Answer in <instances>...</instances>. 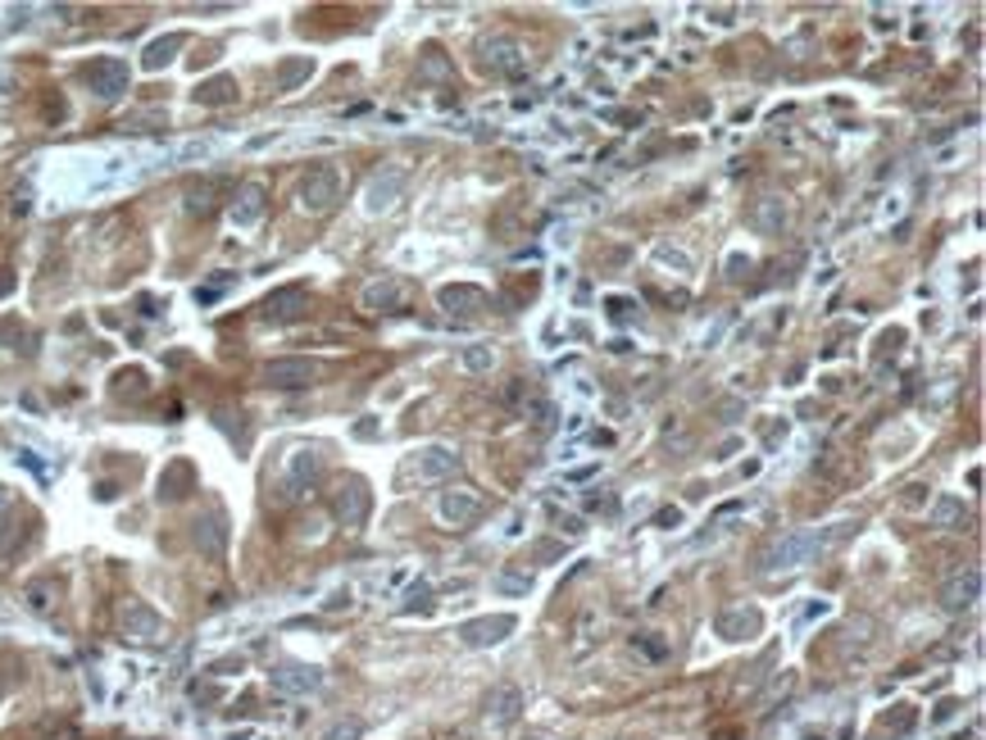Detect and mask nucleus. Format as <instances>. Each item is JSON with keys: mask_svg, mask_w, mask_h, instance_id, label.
Segmentation results:
<instances>
[{"mask_svg": "<svg viewBox=\"0 0 986 740\" xmlns=\"http://www.w3.org/2000/svg\"><path fill=\"white\" fill-rule=\"evenodd\" d=\"M228 196V178H219V173H209V178H191L187 182V191H182V209L191 213V218H209L219 209V200Z\"/></svg>", "mask_w": 986, "mask_h": 740, "instance_id": "nucleus-10", "label": "nucleus"}, {"mask_svg": "<svg viewBox=\"0 0 986 740\" xmlns=\"http://www.w3.org/2000/svg\"><path fill=\"white\" fill-rule=\"evenodd\" d=\"M637 645H641L650 658H664V654H668V645H664V640H655V631H641V636H637Z\"/></svg>", "mask_w": 986, "mask_h": 740, "instance_id": "nucleus-38", "label": "nucleus"}, {"mask_svg": "<svg viewBox=\"0 0 986 740\" xmlns=\"http://www.w3.org/2000/svg\"><path fill=\"white\" fill-rule=\"evenodd\" d=\"M114 396H118V400H141V396H146V373H141V368H127V373H118V378H114Z\"/></svg>", "mask_w": 986, "mask_h": 740, "instance_id": "nucleus-29", "label": "nucleus"}, {"mask_svg": "<svg viewBox=\"0 0 986 740\" xmlns=\"http://www.w3.org/2000/svg\"><path fill=\"white\" fill-rule=\"evenodd\" d=\"M437 305L446 314H477L486 309V291L482 286H468V282H455V286H441L437 291Z\"/></svg>", "mask_w": 986, "mask_h": 740, "instance_id": "nucleus-22", "label": "nucleus"}, {"mask_svg": "<svg viewBox=\"0 0 986 740\" xmlns=\"http://www.w3.org/2000/svg\"><path fill=\"white\" fill-rule=\"evenodd\" d=\"M528 740H545V736H528Z\"/></svg>", "mask_w": 986, "mask_h": 740, "instance_id": "nucleus-46", "label": "nucleus"}, {"mask_svg": "<svg viewBox=\"0 0 986 740\" xmlns=\"http://www.w3.org/2000/svg\"><path fill=\"white\" fill-rule=\"evenodd\" d=\"M264 205H268V191L259 187V182H246L237 196H232V205H228V218L237 228H255L259 218H264Z\"/></svg>", "mask_w": 986, "mask_h": 740, "instance_id": "nucleus-20", "label": "nucleus"}, {"mask_svg": "<svg viewBox=\"0 0 986 740\" xmlns=\"http://www.w3.org/2000/svg\"><path fill=\"white\" fill-rule=\"evenodd\" d=\"M369 314H400L409 305V286L400 277H382V282H369L364 286V300H360Z\"/></svg>", "mask_w": 986, "mask_h": 740, "instance_id": "nucleus-13", "label": "nucleus"}, {"mask_svg": "<svg viewBox=\"0 0 986 740\" xmlns=\"http://www.w3.org/2000/svg\"><path fill=\"white\" fill-rule=\"evenodd\" d=\"M191 536H196L200 554L219 559V554H223V545H228V518H223V509H209V513H200V518H196V527H191Z\"/></svg>", "mask_w": 986, "mask_h": 740, "instance_id": "nucleus-17", "label": "nucleus"}, {"mask_svg": "<svg viewBox=\"0 0 986 740\" xmlns=\"http://www.w3.org/2000/svg\"><path fill=\"white\" fill-rule=\"evenodd\" d=\"M609 314H614V318H627V314H632V300H609Z\"/></svg>", "mask_w": 986, "mask_h": 740, "instance_id": "nucleus-44", "label": "nucleus"}, {"mask_svg": "<svg viewBox=\"0 0 986 740\" xmlns=\"http://www.w3.org/2000/svg\"><path fill=\"white\" fill-rule=\"evenodd\" d=\"M496 590H501V596H528V590H532V572L505 568V572H496Z\"/></svg>", "mask_w": 986, "mask_h": 740, "instance_id": "nucleus-30", "label": "nucleus"}, {"mask_svg": "<svg viewBox=\"0 0 986 740\" xmlns=\"http://www.w3.org/2000/svg\"><path fill=\"white\" fill-rule=\"evenodd\" d=\"M941 609L946 614H964V609H973L977 600H982V568H959L955 577H946V586H941Z\"/></svg>", "mask_w": 986, "mask_h": 740, "instance_id": "nucleus-8", "label": "nucleus"}, {"mask_svg": "<svg viewBox=\"0 0 986 740\" xmlns=\"http://www.w3.org/2000/svg\"><path fill=\"white\" fill-rule=\"evenodd\" d=\"M360 736H364V722H360V718H341V722L327 727L323 740H360Z\"/></svg>", "mask_w": 986, "mask_h": 740, "instance_id": "nucleus-34", "label": "nucleus"}, {"mask_svg": "<svg viewBox=\"0 0 986 740\" xmlns=\"http://www.w3.org/2000/svg\"><path fill=\"white\" fill-rule=\"evenodd\" d=\"M855 532H859V523H832V527H805V532L772 536V541L759 550L755 568H759L763 577H772V572H796V568H805V563L823 559L827 550L845 545V541H851Z\"/></svg>", "mask_w": 986, "mask_h": 740, "instance_id": "nucleus-1", "label": "nucleus"}, {"mask_svg": "<svg viewBox=\"0 0 986 740\" xmlns=\"http://www.w3.org/2000/svg\"><path fill=\"white\" fill-rule=\"evenodd\" d=\"M118 631L136 645H155V640H164V618L141 600H123L118 605Z\"/></svg>", "mask_w": 986, "mask_h": 740, "instance_id": "nucleus-5", "label": "nucleus"}, {"mask_svg": "<svg viewBox=\"0 0 986 740\" xmlns=\"http://www.w3.org/2000/svg\"><path fill=\"white\" fill-rule=\"evenodd\" d=\"M232 100H237V78H228V73L196 87V105H232Z\"/></svg>", "mask_w": 986, "mask_h": 740, "instance_id": "nucleus-26", "label": "nucleus"}, {"mask_svg": "<svg viewBox=\"0 0 986 740\" xmlns=\"http://www.w3.org/2000/svg\"><path fill=\"white\" fill-rule=\"evenodd\" d=\"M482 64H486L491 73H501V78H523V73H528V55H523V46H519L514 37H491V41H482Z\"/></svg>", "mask_w": 986, "mask_h": 740, "instance_id": "nucleus-9", "label": "nucleus"}, {"mask_svg": "<svg viewBox=\"0 0 986 740\" xmlns=\"http://www.w3.org/2000/svg\"><path fill=\"white\" fill-rule=\"evenodd\" d=\"M519 400H523V378H514V382L501 391V405H519Z\"/></svg>", "mask_w": 986, "mask_h": 740, "instance_id": "nucleus-41", "label": "nucleus"}, {"mask_svg": "<svg viewBox=\"0 0 986 740\" xmlns=\"http://www.w3.org/2000/svg\"><path fill=\"white\" fill-rule=\"evenodd\" d=\"M259 382L273 387V391H305V387L318 382V363H314V359H296V354L268 359V363L259 368Z\"/></svg>", "mask_w": 986, "mask_h": 740, "instance_id": "nucleus-4", "label": "nucleus"}, {"mask_svg": "<svg viewBox=\"0 0 986 740\" xmlns=\"http://www.w3.org/2000/svg\"><path fill=\"white\" fill-rule=\"evenodd\" d=\"M746 223H750V232H759V237H782L787 223H791V200H787V196H759V200H750Z\"/></svg>", "mask_w": 986, "mask_h": 740, "instance_id": "nucleus-7", "label": "nucleus"}, {"mask_svg": "<svg viewBox=\"0 0 986 740\" xmlns=\"http://www.w3.org/2000/svg\"><path fill=\"white\" fill-rule=\"evenodd\" d=\"M928 523H932L937 532H964V527H968V509H964V500H955V495H937Z\"/></svg>", "mask_w": 986, "mask_h": 740, "instance_id": "nucleus-24", "label": "nucleus"}, {"mask_svg": "<svg viewBox=\"0 0 986 740\" xmlns=\"http://www.w3.org/2000/svg\"><path fill=\"white\" fill-rule=\"evenodd\" d=\"M14 291V277H0V295H10Z\"/></svg>", "mask_w": 986, "mask_h": 740, "instance_id": "nucleus-45", "label": "nucleus"}, {"mask_svg": "<svg viewBox=\"0 0 986 740\" xmlns=\"http://www.w3.org/2000/svg\"><path fill=\"white\" fill-rule=\"evenodd\" d=\"M273 686L282 695H314L323 686V673L314 668V663H277V668H273Z\"/></svg>", "mask_w": 986, "mask_h": 740, "instance_id": "nucleus-14", "label": "nucleus"}, {"mask_svg": "<svg viewBox=\"0 0 986 740\" xmlns=\"http://www.w3.org/2000/svg\"><path fill=\"white\" fill-rule=\"evenodd\" d=\"M746 273H750V259H746V255H732V259H728V277H732V282H741Z\"/></svg>", "mask_w": 986, "mask_h": 740, "instance_id": "nucleus-39", "label": "nucleus"}, {"mask_svg": "<svg viewBox=\"0 0 986 740\" xmlns=\"http://www.w3.org/2000/svg\"><path fill=\"white\" fill-rule=\"evenodd\" d=\"M423 73H428V78H446V73H450V64L441 59L437 46H432V50H423Z\"/></svg>", "mask_w": 986, "mask_h": 740, "instance_id": "nucleus-35", "label": "nucleus"}, {"mask_svg": "<svg viewBox=\"0 0 986 740\" xmlns=\"http://www.w3.org/2000/svg\"><path fill=\"white\" fill-rule=\"evenodd\" d=\"M913 718H919V713H913V704H895V709L882 718V727L900 736V731H909V727H913Z\"/></svg>", "mask_w": 986, "mask_h": 740, "instance_id": "nucleus-33", "label": "nucleus"}, {"mask_svg": "<svg viewBox=\"0 0 986 740\" xmlns=\"http://www.w3.org/2000/svg\"><path fill=\"white\" fill-rule=\"evenodd\" d=\"M491 363H496V350H491V345H468L464 350V368H468V373H491Z\"/></svg>", "mask_w": 986, "mask_h": 740, "instance_id": "nucleus-32", "label": "nucleus"}, {"mask_svg": "<svg viewBox=\"0 0 986 740\" xmlns=\"http://www.w3.org/2000/svg\"><path fill=\"white\" fill-rule=\"evenodd\" d=\"M759 627H763V614L750 609V605H732V609H723V614L714 618V631H719L723 640H750Z\"/></svg>", "mask_w": 986, "mask_h": 740, "instance_id": "nucleus-16", "label": "nucleus"}, {"mask_svg": "<svg viewBox=\"0 0 986 740\" xmlns=\"http://www.w3.org/2000/svg\"><path fill=\"white\" fill-rule=\"evenodd\" d=\"M50 596H55V590H50V586H32V590H28V600H32V609H37V614H46V609L55 605Z\"/></svg>", "mask_w": 986, "mask_h": 740, "instance_id": "nucleus-37", "label": "nucleus"}, {"mask_svg": "<svg viewBox=\"0 0 986 740\" xmlns=\"http://www.w3.org/2000/svg\"><path fill=\"white\" fill-rule=\"evenodd\" d=\"M682 523V509H659L655 513V527H677Z\"/></svg>", "mask_w": 986, "mask_h": 740, "instance_id": "nucleus-40", "label": "nucleus"}, {"mask_svg": "<svg viewBox=\"0 0 986 740\" xmlns=\"http://www.w3.org/2000/svg\"><path fill=\"white\" fill-rule=\"evenodd\" d=\"M305 305H310L305 286H277L268 300L259 305V318H264V323H296V318L305 314Z\"/></svg>", "mask_w": 986, "mask_h": 740, "instance_id": "nucleus-12", "label": "nucleus"}, {"mask_svg": "<svg viewBox=\"0 0 986 740\" xmlns=\"http://www.w3.org/2000/svg\"><path fill=\"white\" fill-rule=\"evenodd\" d=\"M455 468H459V455L446 450V446H423V450L414 455V477H418V482H441V477H450Z\"/></svg>", "mask_w": 986, "mask_h": 740, "instance_id": "nucleus-18", "label": "nucleus"}, {"mask_svg": "<svg viewBox=\"0 0 986 740\" xmlns=\"http://www.w3.org/2000/svg\"><path fill=\"white\" fill-rule=\"evenodd\" d=\"M400 191H405V169H387V173H378V178L369 182L364 209H369V213H387V209L400 200Z\"/></svg>", "mask_w": 986, "mask_h": 740, "instance_id": "nucleus-21", "label": "nucleus"}, {"mask_svg": "<svg viewBox=\"0 0 986 740\" xmlns=\"http://www.w3.org/2000/svg\"><path fill=\"white\" fill-rule=\"evenodd\" d=\"M441 518H446L450 527H468V523H477V518H482V495L468 491V486L446 491V495H441Z\"/></svg>", "mask_w": 986, "mask_h": 740, "instance_id": "nucleus-19", "label": "nucleus"}, {"mask_svg": "<svg viewBox=\"0 0 986 740\" xmlns=\"http://www.w3.org/2000/svg\"><path fill=\"white\" fill-rule=\"evenodd\" d=\"M514 627H519V622H514L510 614H491V618H473V622H464L455 636H459V645H468V649H491V645H501Z\"/></svg>", "mask_w": 986, "mask_h": 740, "instance_id": "nucleus-11", "label": "nucleus"}, {"mask_svg": "<svg viewBox=\"0 0 986 740\" xmlns=\"http://www.w3.org/2000/svg\"><path fill=\"white\" fill-rule=\"evenodd\" d=\"M923 500H928V482H909V486L900 491V504H904V509H919Z\"/></svg>", "mask_w": 986, "mask_h": 740, "instance_id": "nucleus-36", "label": "nucleus"}, {"mask_svg": "<svg viewBox=\"0 0 986 740\" xmlns=\"http://www.w3.org/2000/svg\"><path fill=\"white\" fill-rule=\"evenodd\" d=\"M83 83H87L100 100H118V96L127 91V83H132V68H127L123 59L105 55V59H92V64L83 68Z\"/></svg>", "mask_w": 986, "mask_h": 740, "instance_id": "nucleus-6", "label": "nucleus"}, {"mask_svg": "<svg viewBox=\"0 0 986 740\" xmlns=\"http://www.w3.org/2000/svg\"><path fill=\"white\" fill-rule=\"evenodd\" d=\"M345 191V178L336 164H314L305 178H301V209L305 213H332L336 200Z\"/></svg>", "mask_w": 986, "mask_h": 740, "instance_id": "nucleus-2", "label": "nucleus"}, {"mask_svg": "<svg viewBox=\"0 0 986 740\" xmlns=\"http://www.w3.org/2000/svg\"><path fill=\"white\" fill-rule=\"evenodd\" d=\"M314 73V59L310 55H301V59H282V68H277V91H292L296 83H305Z\"/></svg>", "mask_w": 986, "mask_h": 740, "instance_id": "nucleus-28", "label": "nucleus"}, {"mask_svg": "<svg viewBox=\"0 0 986 740\" xmlns=\"http://www.w3.org/2000/svg\"><path fill=\"white\" fill-rule=\"evenodd\" d=\"M187 46V37L182 32H169V37H160V41H151L146 50H141V68L146 73H160V68H169L173 64V55Z\"/></svg>", "mask_w": 986, "mask_h": 740, "instance_id": "nucleus-25", "label": "nucleus"}, {"mask_svg": "<svg viewBox=\"0 0 986 740\" xmlns=\"http://www.w3.org/2000/svg\"><path fill=\"white\" fill-rule=\"evenodd\" d=\"M318 477H323V455L318 450H296L292 455V491L287 495H305Z\"/></svg>", "mask_w": 986, "mask_h": 740, "instance_id": "nucleus-23", "label": "nucleus"}, {"mask_svg": "<svg viewBox=\"0 0 986 740\" xmlns=\"http://www.w3.org/2000/svg\"><path fill=\"white\" fill-rule=\"evenodd\" d=\"M587 504H591V509H600V513H614V509H618V504H614L609 495H591Z\"/></svg>", "mask_w": 986, "mask_h": 740, "instance_id": "nucleus-43", "label": "nucleus"}, {"mask_svg": "<svg viewBox=\"0 0 986 740\" xmlns=\"http://www.w3.org/2000/svg\"><path fill=\"white\" fill-rule=\"evenodd\" d=\"M191 464L187 459H178V464H169L164 468V477H160V500H182L187 491H191Z\"/></svg>", "mask_w": 986, "mask_h": 740, "instance_id": "nucleus-27", "label": "nucleus"}, {"mask_svg": "<svg viewBox=\"0 0 986 740\" xmlns=\"http://www.w3.org/2000/svg\"><path fill=\"white\" fill-rule=\"evenodd\" d=\"M369 509H373V491H369L364 477L336 482V491H332V518H336L341 527H364V523H369Z\"/></svg>", "mask_w": 986, "mask_h": 740, "instance_id": "nucleus-3", "label": "nucleus"}, {"mask_svg": "<svg viewBox=\"0 0 986 740\" xmlns=\"http://www.w3.org/2000/svg\"><path fill=\"white\" fill-rule=\"evenodd\" d=\"M559 532H569V536H582L587 527H582V518H559Z\"/></svg>", "mask_w": 986, "mask_h": 740, "instance_id": "nucleus-42", "label": "nucleus"}, {"mask_svg": "<svg viewBox=\"0 0 986 740\" xmlns=\"http://www.w3.org/2000/svg\"><path fill=\"white\" fill-rule=\"evenodd\" d=\"M523 418H532L541 431H550V427H554V405L541 400V396H532V400H523Z\"/></svg>", "mask_w": 986, "mask_h": 740, "instance_id": "nucleus-31", "label": "nucleus"}, {"mask_svg": "<svg viewBox=\"0 0 986 740\" xmlns=\"http://www.w3.org/2000/svg\"><path fill=\"white\" fill-rule=\"evenodd\" d=\"M519 718H523V691L510 686V682L491 686V695H486V722H491V727H514Z\"/></svg>", "mask_w": 986, "mask_h": 740, "instance_id": "nucleus-15", "label": "nucleus"}]
</instances>
